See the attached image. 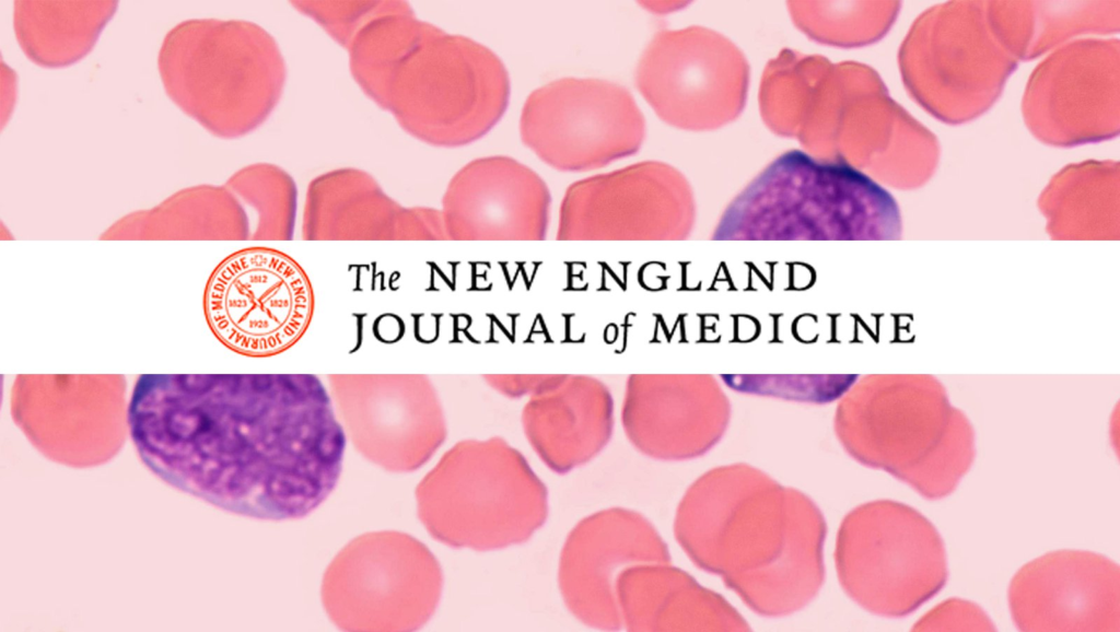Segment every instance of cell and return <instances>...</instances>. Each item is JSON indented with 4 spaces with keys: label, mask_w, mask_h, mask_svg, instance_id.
Wrapping results in <instances>:
<instances>
[{
    "label": "cell",
    "mask_w": 1120,
    "mask_h": 632,
    "mask_svg": "<svg viewBox=\"0 0 1120 632\" xmlns=\"http://www.w3.org/2000/svg\"><path fill=\"white\" fill-rule=\"evenodd\" d=\"M314 307L305 270L285 253L268 247L225 257L203 292V313L214 337L250 358H270L293 347L306 332Z\"/></svg>",
    "instance_id": "cell-4"
},
{
    "label": "cell",
    "mask_w": 1120,
    "mask_h": 632,
    "mask_svg": "<svg viewBox=\"0 0 1120 632\" xmlns=\"http://www.w3.org/2000/svg\"><path fill=\"white\" fill-rule=\"evenodd\" d=\"M987 615L976 604L949 599L925 615L913 630H994Z\"/></svg>",
    "instance_id": "cell-12"
},
{
    "label": "cell",
    "mask_w": 1120,
    "mask_h": 632,
    "mask_svg": "<svg viewBox=\"0 0 1120 632\" xmlns=\"http://www.w3.org/2000/svg\"><path fill=\"white\" fill-rule=\"evenodd\" d=\"M523 143L561 172H584L635 154L645 120L631 92L600 79L562 78L533 91L520 118Z\"/></svg>",
    "instance_id": "cell-5"
},
{
    "label": "cell",
    "mask_w": 1120,
    "mask_h": 632,
    "mask_svg": "<svg viewBox=\"0 0 1120 632\" xmlns=\"http://www.w3.org/2000/svg\"><path fill=\"white\" fill-rule=\"evenodd\" d=\"M158 477L222 510L300 518L340 477L346 435L311 374H142L127 409Z\"/></svg>",
    "instance_id": "cell-1"
},
{
    "label": "cell",
    "mask_w": 1120,
    "mask_h": 632,
    "mask_svg": "<svg viewBox=\"0 0 1120 632\" xmlns=\"http://www.w3.org/2000/svg\"><path fill=\"white\" fill-rule=\"evenodd\" d=\"M524 432L541 460L564 473L587 463L610 440L614 400L585 375H549L523 409Z\"/></svg>",
    "instance_id": "cell-11"
},
{
    "label": "cell",
    "mask_w": 1120,
    "mask_h": 632,
    "mask_svg": "<svg viewBox=\"0 0 1120 632\" xmlns=\"http://www.w3.org/2000/svg\"><path fill=\"white\" fill-rule=\"evenodd\" d=\"M649 524L620 508L584 518L571 531L559 566V586L572 613L583 623L605 630L622 625L616 582L628 566L644 562Z\"/></svg>",
    "instance_id": "cell-10"
},
{
    "label": "cell",
    "mask_w": 1120,
    "mask_h": 632,
    "mask_svg": "<svg viewBox=\"0 0 1120 632\" xmlns=\"http://www.w3.org/2000/svg\"><path fill=\"white\" fill-rule=\"evenodd\" d=\"M435 536L454 547L492 550L526 541L545 523L547 490L504 440L466 441L435 472Z\"/></svg>",
    "instance_id": "cell-3"
},
{
    "label": "cell",
    "mask_w": 1120,
    "mask_h": 632,
    "mask_svg": "<svg viewBox=\"0 0 1120 632\" xmlns=\"http://www.w3.org/2000/svg\"><path fill=\"white\" fill-rule=\"evenodd\" d=\"M867 517L865 599L880 615L906 617L946 584L943 539L924 515L902 503H875Z\"/></svg>",
    "instance_id": "cell-8"
},
{
    "label": "cell",
    "mask_w": 1120,
    "mask_h": 632,
    "mask_svg": "<svg viewBox=\"0 0 1120 632\" xmlns=\"http://www.w3.org/2000/svg\"><path fill=\"white\" fill-rule=\"evenodd\" d=\"M1012 619L1020 631L1120 630V567L1089 551L1046 553L1014 575Z\"/></svg>",
    "instance_id": "cell-6"
},
{
    "label": "cell",
    "mask_w": 1120,
    "mask_h": 632,
    "mask_svg": "<svg viewBox=\"0 0 1120 632\" xmlns=\"http://www.w3.org/2000/svg\"><path fill=\"white\" fill-rule=\"evenodd\" d=\"M550 191L523 163L503 155L475 160L446 196L448 230L459 239H544Z\"/></svg>",
    "instance_id": "cell-9"
},
{
    "label": "cell",
    "mask_w": 1120,
    "mask_h": 632,
    "mask_svg": "<svg viewBox=\"0 0 1120 632\" xmlns=\"http://www.w3.org/2000/svg\"><path fill=\"white\" fill-rule=\"evenodd\" d=\"M890 195L845 163L780 155L727 207L715 239H863L898 236Z\"/></svg>",
    "instance_id": "cell-2"
},
{
    "label": "cell",
    "mask_w": 1120,
    "mask_h": 632,
    "mask_svg": "<svg viewBox=\"0 0 1120 632\" xmlns=\"http://www.w3.org/2000/svg\"><path fill=\"white\" fill-rule=\"evenodd\" d=\"M681 182L667 165L645 161L573 183L557 238L657 239L677 231Z\"/></svg>",
    "instance_id": "cell-7"
},
{
    "label": "cell",
    "mask_w": 1120,
    "mask_h": 632,
    "mask_svg": "<svg viewBox=\"0 0 1120 632\" xmlns=\"http://www.w3.org/2000/svg\"><path fill=\"white\" fill-rule=\"evenodd\" d=\"M549 375H486V379L498 391L509 397L532 395L539 389Z\"/></svg>",
    "instance_id": "cell-13"
}]
</instances>
